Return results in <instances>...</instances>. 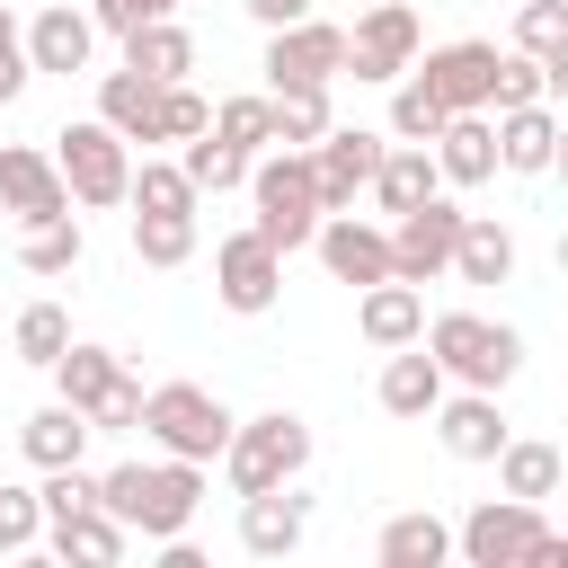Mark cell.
Instances as JSON below:
<instances>
[{
    "label": "cell",
    "mask_w": 568,
    "mask_h": 568,
    "mask_svg": "<svg viewBox=\"0 0 568 568\" xmlns=\"http://www.w3.org/2000/svg\"><path fill=\"white\" fill-rule=\"evenodd\" d=\"M89 53H98V27H89V9H71V0H53V9H36L27 18V71H89Z\"/></svg>",
    "instance_id": "d6986e66"
},
{
    "label": "cell",
    "mask_w": 568,
    "mask_h": 568,
    "mask_svg": "<svg viewBox=\"0 0 568 568\" xmlns=\"http://www.w3.org/2000/svg\"><path fill=\"white\" fill-rule=\"evenodd\" d=\"M248 204H257V240L275 248V257H293V248H311V231H320V186H311V151H284V142H266V160H248Z\"/></svg>",
    "instance_id": "7a4b0ae2"
},
{
    "label": "cell",
    "mask_w": 568,
    "mask_h": 568,
    "mask_svg": "<svg viewBox=\"0 0 568 568\" xmlns=\"http://www.w3.org/2000/svg\"><path fill=\"white\" fill-rule=\"evenodd\" d=\"M151 106H160V80H142V71H98V124H115L124 142H151Z\"/></svg>",
    "instance_id": "4dcf8cb0"
},
{
    "label": "cell",
    "mask_w": 568,
    "mask_h": 568,
    "mask_svg": "<svg viewBox=\"0 0 568 568\" xmlns=\"http://www.w3.org/2000/svg\"><path fill=\"white\" fill-rule=\"evenodd\" d=\"M373 390H382V408H390V417H417V426H426V408H435L453 382H444V364L408 337V346H382V382H373Z\"/></svg>",
    "instance_id": "7402d4cb"
},
{
    "label": "cell",
    "mask_w": 568,
    "mask_h": 568,
    "mask_svg": "<svg viewBox=\"0 0 568 568\" xmlns=\"http://www.w3.org/2000/svg\"><path fill=\"white\" fill-rule=\"evenodd\" d=\"M541 541V506L532 497H479L462 524H453V550L470 559V568H524V550Z\"/></svg>",
    "instance_id": "52a82bcc"
},
{
    "label": "cell",
    "mask_w": 568,
    "mask_h": 568,
    "mask_svg": "<svg viewBox=\"0 0 568 568\" xmlns=\"http://www.w3.org/2000/svg\"><path fill=\"white\" fill-rule=\"evenodd\" d=\"M417 53H426V36H417V9H408V0H373V9L355 18V36H346V71L373 80V89H390Z\"/></svg>",
    "instance_id": "9c48e42d"
},
{
    "label": "cell",
    "mask_w": 568,
    "mask_h": 568,
    "mask_svg": "<svg viewBox=\"0 0 568 568\" xmlns=\"http://www.w3.org/2000/svg\"><path fill=\"white\" fill-rule=\"evenodd\" d=\"M27 80H36V71H27V27H18V9L0 0V106H18Z\"/></svg>",
    "instance_id": "ee69618b"
},
{
    "label": "cell",
    "mask_w": 568,
    "mask_h": 568,
    "mask_svg": "<svg viewBox=\"0 0 568 568\" xmlns=\"http://www.w3.org/2000/svg\"><path fill=\"white\" fill-rule=\"evenodd\" d=\"M453 231H462V204L435 186L426 204H408V213H390V275L399 284H435L444 266H453Z\"/></svg>",
    "instance_id": "30bf717a"
},
{
    "label": "cell",
    "mask_w": 568,
    "mask_h": 568,
    "mask_svg": "<svg viewBox=\"0 0 568 568\" xmlns=\"http://www.w3.org/2000/svg\"><path fill=\"white\" fill-rule=\"evenodd\" d=\"M204 124H213V106H204L186 80H169V89H160V106H151V142H195Z\"/></svg>",
    "instance_id": "b9f144b4"
},
{
    "label": "cell",
    "mask_w": 568,
    "mask_h": 568,
    "mask_svg": "<svg viewBox=\"0 0 568 568\" xmlns=\"http://www.w3.org/2000/svg\"><path fill=\"white\" fill-rule=\"evenodd\" d=\"M488 462H497V488H506V497H532V506L559 497V470H568L559 444H541V435H506Z\"/></svg>",
    "instance_id": "f1b7e54d"
},
{
    "label": "cell",
    "mask_w": 568,
    "mask_h": 568,
    "mask_svg": "<svg viewBox=\"0 0 568 568\" xmlns=\"http://www.w3.org/2000/svg\"><path fill=\"white\" fill-rule=\"evenodd\" d=\"M124 204H133V213H195L204 195H195V178H186L178 160H133V178H124Z\"/></svg>",
    "instance_id": "836d02e7"
},
{
    "label": "cell",
    "mask_w": 568,
    "mask_h": 568,
    "mask_svg": "<svg viewBox=\"0 0 568 568\" xmlns=\"http://www.w3.org/2000/svg\"><path fill=\"white\" fill-rule=\"evenodd\" d=\"M408 71H417V80L444 98V115H462V106H488V71H497V44L462 36V44H435V53H417Z\"/></svg>",
    "instance_id": "2e32d148"
},
{
    "label": "cell",
    "mask_w": 568,
    "mask_h": 568,
    "mask_svg": "<svg viewBox=\"0 0 568 568\" xmlns=\"http://www.w3.org/2000/svg\"><path fill=\"white\" fill-rule=\"evenodd\" d=\"M133 257L142 266H186L195 257V213H133Z\"/></svg>",
    "instance_id": "d590c367"
},
{
    "label": "cell",
    "mask_w": 568,
    "mask_h": 568,
    "mask_svg": "<svg viewBox=\"0 0 568 568\" xmlns=\"http://www.w3.org/2000/svg\"><path fill=\"white\" fill-rule=\"evenodd\" d=\"M355 328H364V346H408L426 328V284H399V275L355 284Z\"/></svg>",
    "instance_id": "44dd1931"
},
{
    "label": "cell",
    "mask_w": 568,
    "mask_h": 568,
    "mask_svg": "<svg viewBox=\"0 0 568 568\" xmlns=\"http://www.w3.org/2000/svg\"><path fill=\"white\" fill-rule=\"evenodd\" d=\"M435 124H444V98L417 71H399L390 80V142H435Z\"/></svg>",
    "instance_id": "f35d334b"
},
{
    "label": "cell",
    "mask_w": 568,
    "mask_h": 568,
    "mask_svg": "<svg viewBox=\"0 0 568 568\" xmlns=\"http://www.w3.org/2000/svg\"><path fill=\"white\" fill-rule=\"evenodd\" d=\"M80 257H89V240H80V213L27 222V240H18V266H27V275H71Z\"/></svg>",
    "instance_id": "e575fe53"
},
{
    "label": "cell",
    "mask_w": 568,
    "mask_h": 568,
    "mask_svg": "<svg viewBox=\"0 0 568 568\" xmlns=\"http://www.w3.org/2000/svg\"><path fill=\"white\" fill-rule=\"evenodd\" d=\"M62 346H71V311H62V302H27V311H18V364L44 373Z\"/></svg>",
    "instance_id": "ab89813d"
},
{
    "label": "cell",
    "mask_w": 568,
    "mask_h": 568,
    "mask_svg": "<svg viewBox=\"0 0 568 568\" xmlns=\"http://www.w3.org/2000/svg\"><path fill=\"white\" fill-rule=\"evenodd\" d=\"M311 248H320V266H328L337 284H382V275H390V231L364 222L355 204H346V213H320Z\"/></svg>",
    "instance_id": "4fadbf2b"
},
{
    "label": "cell",
    "mask_w": 568,
    "mask_h": 568,
    "mask_svg": "<svg viewBox=\"0 0 568 568\" xmlns=\"http://www.w3.org/2000/svg\"><path fill=\"white\" fill-rule=\"evenodd\" d=\"M435 186H444V178H435V151H426V142H382V160H373V186H364V195H373L382 213H408V204H426Z\"/></svg>",
    "instance_id": "603a6c76"
},
{
    "label": "cell",
    "mask_w": 568,
    "mask_h": 568,
    "mask_svg": "<svg viewBox=\"0 0 568 568\" xmlns=\"http://www.w3.org/2000/svg\"><path fill=\"white\" fill-rule=\"evenodd\" d=\"M302 532H311V497H302V479L240 497V550H248V559H293Z\"/></svg>",
    "instance_id": "9a60e30c"
},
{
    "label": "cell",
    "mask_w": 568,
    "mask_h": 568,
    "mask_svg": "<svg viewBox=\"0 0 568 568\" xmlns=\"http://www.w3.org/2000/svg\"><path fill=\"white\" fill-rule=\"evenodd\" d=\"M142 18H178V9H160V0H89V27L98 36H133Z\"/></svg>",
    "instance_id": "f6af8a7d"
},
{
    "label": "cell",
    "mask_w": 568,
    "mask_h": 568,
    "mask_svg": "<svg viewBox=\"0 0 568 568\" xmlns=\"http://www.w3.org/2000/svg\"><path fill=\"white\" fill-rule=\"evenodd\" d=\"M266 89H328L346 71V27L328 18H293V27H266Z\"/></svg>",
    "instance_id": "ba28073f"
},
{
    "label": "cell",
    "mask_w": 568,
    "mask_h": 568,
    "mask_svg": "<svg viewBox=\"0 0 568 568\" xmlns=\"http://www.w3.org/2000/svg\"><path fill=\"white\" fill-rule=\"evenodd\" d=\"M178 169L195 178V195H231V186L248 178V151H240V142H222V133L204 124L195 142H178Z\"/></svg>",
    "instance_id": "d6a6232c"
},
{
    "label": "cell",
    "mask_w": 568,
    "mask_h": 568,
    "mask_svg": "<svg viewBox=\"0 0 568 568\" xmlns=\"http://www.w3.org/2000/svg\"><path fill=\"white\" fill-rule=\"evenodd\" d=\"M532 98H550V62H532V53H497V71H488V106H532Z\"/></svg>",
    "instance_id": "60d3db41"
},
{
    "label": "cell",
    "mask_w": 568,
    "mask_h": 568,
    "mask_svg": "<svg viewBox=\"0 0 568 568\" xmlns=\"http://www.w3.org/2000/svg\"><path fill=\"white\" fill-rule=\"evenodd\" d=\"M44 373H53V390H62V399L89 417V408H98V399L124 382V355H115V346H89V337H71V346H62Z\"/></svg>",
    "instance_id": "4316f807"
},
{
    "label": "cell",
    "mask_w": 568,
    "mask_h": 568,
    "mask_svg": "<svg viewBox=\"0 0 568 568\" xmlns=\"http://www.w3.org/2000/svg\"><path fill=\"white\" fill-rule=\"evenodd\" d=\"M213 293H222V311L257 320V311H275V293H284V257H275L257 231H231V240H213Z\"/></svg>",
    "instance_id": "8fae6325"
},
{
    "label": "cell",
    "mask_w": 568,
    "mask_h": 568,
    "mask_svg": "<svg viewBox=\"0 0 568 568\" xmlns=\"http://www.w3.org/2000/svg\"><path fill=\"white\" fill-rule=\"evenodd\" d=\"M497 169H515V178H541L550 160H559V115H550V98H532V106H497Z\"/></svg>",
    "instance_id": "ffe728a7"
},
{
    "label": "cell",
    "mask_w": 568,
    "mask_h": 568,
    "mask_svg": "<svg viewBox=\"0 0 568 568\" xmlns=\"http://www.w3.org/2000/svg\"><path fill=\"white\" fill-rule=\"evenodd\" d=\"M44 541H53V559H71V568H115V559L133 550V532H124L106 506H80V515L44 524Z\"/></svg>",
    "instance_id": "d4e9b609"
},
{
    "label": "cell",
    "mask_w": 568,
    "mask_h": 568,
    "mask_svg": "<svg viewBox=\"0 0 568 568\" xmlns=\"http://www.w3.org/2000/svg\"><path fill=\"white\" fill-rule=\"evenodd\" d=\"M426 417H435V435H444V453H453V462H488V453L515 435V426H506V408H497V390H444Z\"/></svg>",
    "instance_id": "e0dca14e"
},
{
    "label": "cell",
    "mask_w": 568,
    "mask_h": 568,
    "mask_svg": "<svg viewBox=\"0 0 568 568\" xmlns=\"http://www.w3.org/2000/svg\"><path fill=\"white\" fill-rule=\"evenodd\" d=\"M160 9H186V0H160Z\"/></svg>",
    "instance_id": "7dc6e473"
},
{
    "label": "cell",
    "mask_w": 568,
    "mask_h": 568,
    "mask_svg": "<svg viewBox=\"0 0 568 568\" xmlns=\"http://www.w3.org/2000/svg\"><path fill=\"white\" fill-rule=\"evenodd\" d=\"M311 470V426L293 408H257V417H231V444H222V479L231 497H257V488H284Z\"/></svg>",
    "instance_id": "277c9868"
},
{
    "label": "cell",
    "mask_w": 568,
    "mask_h": 568,
    "mask_svg": "<svg viewBox=\"0 0 568 568\" xmlns=\"http://www.w3.org/2000/svg\"><path fill=\"white\" fill-rule=\"evenodd\" d=\"M0 213H18V222L80 213L71 186H62V169H53V151H36V142H0Z\"/></svg>",
    "instance_id": "5bb4252c"
},
{
    "label": "cell",
    "mask_w": 568,
    "mask_h": 568,
    "mask_svg": "<svg viewBox=\"0 0 568 568\" xmlns=\"http://www.w3.org/2000/svg\"><path fill=\"white\" fill-rule=\"evenodd\" d=\"M133 426H142L160 453H178V462H222V444H231V408H222V390H204V382H151Z\"/></svg>",
    "instance_id": "5b68a950"
},
{
    "label": "cell",
    "mask_w": 568,
    "mask_h": 568,
    "mask_svg": "<svg viewBox=\"0 0 568 568\" xmlns=\"http://www.w3.org/2000/svg\"><path fill=\"white\" fill-rule=\"evenodd\" d=\"M444 275H462V284H506V275H515V231H506L497 213H462Z\"/></svg>",
    "instance_id": "cb8c5ba5"
},
{
    "label": "cell",
    "mask_w": 568,
    "mask_h": 568,
    "mask_svg": "<svg viewBox=\"0 0 568 568\" xmlns=\"http://www.w3.org/2000/svg\"><path fill=\"white\" fill-rule=\"evenodd\" d=\"M53 169H62V186H71V204H80V213H106V204H124L133 142H124L115 124L80 115V124H62V133H53Z\"/></svg>",
    "instance_id": "8992f818"
},
{
    "label": "cell",
    "mask_w": 568,
    "mask_h": 568,
    "mask_svg": "<svg viewBox=\"0 0 568 568\" xmlns=\"http://www.w3.org/2000/svg\"><path fill=\"white\" fill-rule=\"evenodd\" d=\"M213 133H222V142H240V151L257 160V151L275 142V98H266V89H240V98H222V106H213Z\"/></svg>",
    "instance_id": "8d00e7d4"
},
{
    "label": "cell",
    "mask_w": 568,
    "mask_h": 568,
    "mask_svg": "<svg viewBox=\"0 0 568 568\" xmlns=\"http://www.w3.org/2000/svg\"><path fill=\"white\" fill-rule=\"evenodd\" d=\"M257 27H293V18H311V0H240Z\"/></svg>",
    "instance_id": "bcb514c9"
},
{
    "label": "cell",
    "mask_w": 568,
    "mask_h": 568,
    "mask_svg": "<svg viewBox=\"0 0 568 568\" xmlns=\"http://www.w3.org/2000/svg\"><path fill=\"white\" fill-rule=\"evenodd\" d=\"M36 541H44V506H36V488L0 479V559H18V550H36Z\"/></svg>",
    "instance_id": "7bdbcfd3"
},
{
    "label": "cell",
    "mask_w": 568,
    "mask_h": 568,
    "mask_svg": "<svg viewBox=\"0 0 568 568\" xmlns=\"http://www.w3.org/2000/svg\"><path fill=\"white\" fill-rule=\"evenodd\" d=\"M417 346L444 364V382H462V390H506L515 373H524V337L506 328V320H479V311H435L426 328H417Z\"/></svg>",
    "instance_id": "3957f363"
},
{
    "label": "cell",
    "mask_w": 568,
    "mask_h": 568,
    "mask_svg": "<svg viewBox=\"0 0 568 568\" xmlns=\"http://www.w3.org/2000/svg\"><path fill=\"white\" fill-rule=\"evenodd\" d=\"M515 53L550 62V89H568V0H524L515 9Z\"/></svg>",
    "instance_id": "1f68e13d"
},
{
    "label": "cell",
    "mask_w": 568,
    "mask_h": 568,
    "mask_svg": "<svg viewBox=\"0 0 568 568\" xmlns=\"http://www.w3.org/2000/svg\"><path fill=\"white\" fill-rule=\"evenodd\" d=\"M390 133H364V124H328L311 142V186H320V213H346L364 186H373V160H382Z\"/></svg>",
    "instance_id": "7c38bea8"
},
{
    "label": "cell",
    "mask_w": 568,
    "mask_h": 568,
    "mask_svg": "<svg viewBox=\"0 0 568 568\" xmlns=\"http://www.w3.org/2000/svg\"><path fill=\"white\" fill-rule=\"evenodd\" d=\"M98 506H106L133 541H169V532H186L195 506H204V462H178V453H160V462H115V470H98Z\"/></svg>",
    "instance_id": "6da1fadb"
},
{
    "label": "cell",
    "mask_w": 568,
    "mask_h": 568,
    "mask_svg": "<svg viewBox=\"0 0 568 568\" xmlns=\"http://www.w3.org/2000/svg\"><path fill=\"white\" fill-rule=\"evenodd\" d=\"M18 453H27L36 470H62V462L89 453V417H80L71 399H53V408H36V417L18 426Z\"/></svg>",
    "instance_id": "f546056e"
},
{
    "label": "cell",
    "mask_w": 568,
    "mask_h": 568,
    "mask_svg": "<svg viewBox=\"0 0 568 568\" xmlns=\"http://www.w3.org/2000/svg\"><path fill=\"white\" fill-rule=\"evenodd\" d=\"M115 44H124V71H142V80H160V89L195 71V36H186L178 18H142V27L115 36Z\"/></svg>",
    "instance_id": "484cf974"
},
{
    "label": "cell",
    "mask_w": 568,
    "mask_h": 568,
    "mask_svg": "<svg viewBox=\"0 0 568 568\" xmlns=\"http://www.w3.org/2000/svg\"><path fill=\"white\" fill-rule=\"evenodd\" d=\"M373 559H382V568H444V559H453V524H444L435 506L390 515V524H382V541H373Z\"/></svg>",
    "instance_id": "83f0119b"
},
{
    "label": "cell",
    "mask_w": 568,
    "mask_h": 568,
    "mask_svg": "<svg viewBox=\"0 0 568 568\" xmlns=\"http://www.w3.org/2000/svg\"><path fill=\"white\" fill-rule=\"evenodd\" d=\"M426 151H435V178H444V186H488V178H497V133H488V106L444 115Z\"/></svg>",
    "instance_id": "ac0fdd59"
},
{
    "label": "cell",
    "mask_w": 568,
    "mask_h": 568,
    "mask_svg": "<svg viewBox=\"0 0 568 568\" xmlns=\"http://www.w3.org/2000/svg\"><path fill=\"white\" fill-rule=\"evenodd\" d=\"M266 98H275V142H284V151H311V142L337 124V115H328V89H266Z\"/></svg>",
    "instance_id": "74e56055"
}]
</instances>
